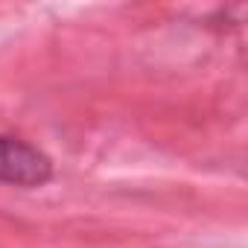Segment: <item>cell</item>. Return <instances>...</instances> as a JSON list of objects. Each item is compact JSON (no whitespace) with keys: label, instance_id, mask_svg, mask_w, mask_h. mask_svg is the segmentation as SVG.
<instances>
[{"label":"cell","instance_id":"6da1fadb","mask_svg":"<svg viewBox=\"0 0 248 248\" xmlns=\"http://www.w3.org/2000/svg\"><path fill=\"white\" fill-rule=\"evenodd\" d=\"M53 175V164L35 146L0 135V181L15 187H41Z\"/></svg>","mask_w":248,"mask_h":248}]
</instances>
